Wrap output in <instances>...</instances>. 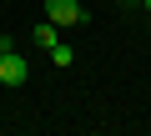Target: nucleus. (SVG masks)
Masks as SVG:
<instances>
[{
  "mask_svg": "<svg viewBox=\"0 0 151 136\" xmlns=\"http://www.w3.org/2000/svg\"><path fill=\"white\" fill-rule=\"evenodd\" d=\"M25 76H30V65H25L20 45L10 35H0V86H25Z\"/></svg>",
  "mask_w": 151,
  "mask_h": 136,
  "instance_id": "obj_1",
  "label": "nucleus"
},
{
  "mask_svg": "<svg viewBox=\"0 0 151 136\" xmlns=\"http://www.w3.org/2000/svg\"><path fill=\"white\" fill-rule=\"evenodd\" d=\"M141 5H146V10H151V0H141Z\"/></svg>",
  "mask_w": 151,
  "mask_h": 136,
  "instance_id": "obj_5",
  "label": "nucleus"
},
{
  "mask_svg": "<svg viewBox=\"0 0 151 136\" xmlns=\"http://www.w3.org/2000/svg\"><path fill=\"white\" fill-rule=\"evenodd\" d=\"M30 40H35V45H40V50H50V45H55V40H60V25H55V20H40V25H35V30H30Z\"/></svg>",
  "mask_w": 151,
  "mask_h": 136,
  "instance_id": "obj_3",
  "label": "nucleus"
},
{
  "mask_svg": "<svg viewBox=\"0 0 151 136\" xmlns=\"http://www.w3.org/2000/svg\"><path fill=\"white\" fill-rule=\"evenodd\" d=\"M50 60H55V65H60V71H65V65H70L76 55H70V45H65V40H55V45H50Z\"/></svg>",
  "mask_w": 151,
  "mask_h": 136,
  "instance_id": "obj_4",
  "label": "nucleus"
},
{
  "mask_svg": "<svg viewBox=\"0 0 151 136\" xmlns=\"http://www.w3.org/2000/svg\"><path fill=\"white\" fill-rule=\"evenodd\" d=\"M45 20H55V25H81V20H86V5H81V0H45Z\"/></svg>",
  "mask_w": 151,
  "mask_h": 136,
  "instance_id": "obj_2",
  "label": "nucleus"
}]
</instances>
